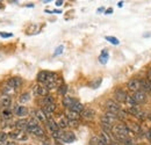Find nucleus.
I'll use <instances>...</instances> for the list:
<instances>
[{
  "instance_id": "1",
  "label": "nucleus",
  "mask_w": 151,
  "mask_h": 145,
  "mask_svg": "<svg viewBox=\"0 0 151 145\" xmlns=\"http://www.w3.org/2000/svg\"><path fill=\"white\" fill-rule=\"evenodd\" d=\"M101 126H106V127H114V123L117 120V114H113L109 111H106L102 116H101Z\"/></svg>"
},
{
  "instance_id": "2",
  "label": "nucleus",
  "mask_w": 151,
  "mask_h": 145,
  "mask_svg": "<svg viewBox=\"0 0 151 145\" xmlns=\"http://www.w3.org/2000/svg\"><path fill=\"white\" fill-rule=\"evenodd\" d=\"M105 106H106L107 111H109V113L119 114V113L121 111V107H120V105H119L116 101H114V100H107V101H106V103H105Z\"/></svg>"
},
{
  "instance_id": "3",
  "label": "nucleus",
  "mask_w": 151,
  "mask_h": 145,
  "mask_svg": "<svg viewBox=\"0 0 151 145\" xmlns=\"http://www.w3.org/2000/svg\"><path fill=\"white\" fill-rule=\"evenodd\" d=\"M11 138H13L14 141H19V142H24L28 139V136L24 131H21V130H17V131H12L9 135H8Z\"/></svg>"
},
{
  "instance_id": "4",
  "label": "nucleus",
  "mask_w": 151,
  "mask_h": 145,
  "mask_svg": "<svg viewBox=\"0 0 151 145\" xmlns=\"http://www.w3.org/2000/svg\"><path fill=\"white\" fill-rule=\"evenodd\" d=\"M59 139L63 141L64 143H73L76 141V136L72 131H64V132H60Z\"/></svg>"
},
{
  "instance_id": "5",
  "label": "nucleus",
  "mask_w": 151,
  "mask_h": 145,
  "mask_svg": "<svg viewBox=\"0 0 151 145\" xmlns=\"http://www.w3.org/2000/svg\"><path fill=\"white\" fill-rule=\"evenodd\" d=\"M127 87H128V90L132 92H137L141 90V81H139V79H136V78H132L130 79L129 81H128V84H127Z\"/></svg>"
},
{
  "instance_id": "6",
  "label": "nucleus",
  "mask_w": 151,
  "mask_h": 145,
  "mask_svg": "<svg viewBox=\"0 0 151 145\" xmlns=\"http://www.w3.org/2000/svg\"><path fill=\"white\" fill-rule=\"evenodd\" d=\"M33 93H34L35 96H41V98H44V96L49 95L48 94L49 91L47 90V87L45 86H42V85H36L34 87V90H33Z\"/></svg>"
},
{
  "instance_id": "7",
  "label": "nucleus",
  "mask_w": 151,
  "mask_h": 145,
  "mask_svg": "<svg viewBox=\"0 0 151 145\" xmlns=\"http://www.w3.org/2000/svg\"><path fill=\"white\" fill-rule=\"evenodd\" d=\"M114 98H115V100H116L117 103H122L127 99V93L123 91L122 88H117V90H115V92H114Z\"/></svg>"
},
{
  "instance_id": "8",
  "label": "nucleus",
  "mask_w": 151,
  "mask_h": 145,
  "mask_svg": "<svg viewBox=\"0 0 151 145\" xmlns=\"http://www.w3.org/2000/svg\"><path fill=\"white\" fill-rule=\"evenodd\" d=\"M132 96L134 98V100L136 101L137 105H138V103H143V102H145V100H147V93L143 92L142 90L135 92L134 95H132Z\"/></svg>"
},
{
  "instance_id": "9",
  "label": "nucleus",
  "mask_w": 151,
  "mask_h": 145,
  "mask_svg": "<svg viewBox=\"0 0 151 145\" xmlns=\"http://www.w3.org/2000/svg\"><path fill=\"white\" fill-rule=\"evenodd\" d=\"M22 79L20 78V77H14V78H11V79H8V81H7V84L9 85V86H12L13 88H19L22 86Z\"/></svg>"
},
{
  "instance_id": "10",
  "label": "nucleus",
  "mask_w": 151,
  "mask_h": 145,
  "mask_svg": "<svg viewBox=\"0 0 151 145\" xmlns=\"http://www.w3.org/2000/svg\"><path fill=\"white\" fill-rule=\"evenodd\" d=\"M80 116H81V117H84L85 120H93V118H94V116H95L94 109H92V108L84 109V110L81 111Z\"/></svg>"
},
{
  "instance_id": "11",
  "label": "nucleus",
  "mask_w": 151,
  "mask_h": 145,
  "mask_svg": "<svg viewBox=\"0 0 151 145\" xmlns=\"http://www.w3.org/2000/svg\"><path fill=\"white\" fill-rule=\"evenodd\" d=\"M34 118H36L38 122H47V121H48V117H47V115L43 113L42 109L34 110Z\"/></svg>"
},
{
  "instance_id": "12",
  "label": "nucleus",
  "mask_w": 151,
  "mask_h": 145,
  "mask_svg": "<svg viewBox=\"0 0 151 145\" xmlns=\"http://www.w3.org/2000/svg\"><path fill=\"white\" fill-rule=\"evenodd\" d=\"M47 124H48V128L49 130L51 131V134H56V132H59V127L57 124V122H55L52 118H49L47 121Z\"/></svg>"
},
{
  "instance_id": "13",
  "label": "nucleus",
  "mask_w": 151,
  "mask_h": 145,
  "mask_svg": "<svg viewBox=\"0 0 151 145\" xmlns=\"http://www.w3.org/2000/svg\"><path fill=\"white\" fill-rule=\"evenodd\" d=\"M28 114H29V110H28L27 107H24V106H18L15 108V115L19 116V117H24Z\"/></svg>"
},
{
  "instance_id": "14",
  "label": "nucleus",
  "mask_w": 151,
  "mask_h": 145,
  "mask_svg": "<svg viewBox=\"0 0 151 145\" xmlns=\"http://www.w3.org/2000/svg\"><path fill=\"white\" fill-rule=\"evenodd\" d=\"M14 127L17 128L18 130H21V131H24L27 128H28V121L24 120V118H20L19 121L15 122Z\"/></svg>"
},
{
  "instance_id": "15",
  "label": "nucleus",
  "mask_w": 151,
  "mask_h": 145,
  "mask_svg": "<svg viewBox=\"0 0 151 145\" xmlns=\"http://www.w3.org/2000/svg\"><path fill=\"white\" fill-rule=\"evenodd\" d=\"M99 138H100V139H101V141H102L106 145H109L112 142H113L112 136H111L109 134H107V132H104V131H101V132H100Z\"/></svg>"
},
{
  "instance_id": "16",
  "label": "nucleus",
  "mask_w": 151,
  "mask_h": 145,
  "mask_svg": "<svg viewBox=\"0 0 151 145\" xmlns=\"http://www.w3.org/2000/svg\"><path fill=\"white\" fill-rule=\"evenodd\" d=\"M65 117H66L69 121H78V120L80 118V114L75 113V111L68 109V111H66V114H65Z\"/></svg>"
},
{
  "instance_id": "17",
  "label": "nucleus",
  "mask_w": 151,
  "mask_h": 145,
  "mask_svg": "<svg viewBox=\"0 0 151 145\" xmlns=\"http://www.w3.org/2000/svg\"><path fill=\"white\" fill-rule=\"evenodd\" d=\"M0 105L4 107V108H9V106L12 105V100H11V96H7V95H4L0 98Z\"/></svg>"
},
{
  "instance_id": "18",
  "label": "nucleus",
  "mask_w": 151,
  "mask_h": 145,
  "mask_svg": "<svg viewBox=\"0 0 151 145\" xmlns=\"http://www.w3.org/2000/svg\"><path fill=\"white\" fill-rule=\"evenodd\" d=\"M27 130L30 131L33 135H35V136H37V137H43V136H44V130L40 127V126L34 127V128H29V129H27Z\"/></svg>"
},
{
  "instance_id": "19",
  "label": "nucleus",
  "mask_w": 151,
  "mask_h": 145,
  "mask_svg": "<svg viewBox=\"0 0 151 145\" xmlns=\"http://www.w3.org/2000/svg\"><path fill=\"white\" fill-rule=\"evenodd\" d=\"M69 109H70V110H72V111H75V113L81 114V111H83L85 108H84V105H83V103H80L79 101H76L75 103H73V105H72Z\"/></svg>"
},
{
  "instance_id": "20",
  "label": "nucleus",
  "mask_w": 151,
  "mask_h": 145,
  "mask_svg": "<svg viewBox=\"0 0 151 145\" xmlns=\"http://www.w3.org/2000/svg\"><path fill=\"white\" fill-rule=\"evenodd\" d=\"M2 93H4V95H7V96H9V95H13L14 93H15V88H13L12 86H9L7 83L2 86Z\"/></svg>"
},
{
  "instance_id": "21",
  "label": "nucleus",
  "mask_w": 151,
  "mask_h": 145,
  "mask_svg": "<svg viewBox=\"0 0 151 145\" xmlns=\"http://www.w3.org/2000/svg\"><path fill=\"white\" fill-rule=\"evenodd\" d=\"M48 77H49V72H47V71H41V72L37 74L38 83L47 84V81H48Z\"/></svg>"
},
{
  "instance_id": "22",
  "label": "nucleus",
  "mask_w": 151,
  "mask_h": 145,
  "mask_svg": "<svg viewBox=\"0 0 151 145\" xmlns=\"http://www.w3.org/2000/svg\"><path fill=\"white\" fill-rule=\"evenodd\" d=\"M141 81V88H143L142 91L145 92V93H150L151 92V84L149 80H144V79H142V80H139Z\"/></svg>"
},
{
  "instance_id": "23",
  "label": "nucleus",
  "mask_w": 151,
  "mask_h": 145,
  "mask_svg": "<svg viewBox=\"0 0 151 145\" xmlns=\"http://www.w3.org/2000/svg\"><path fill=\"white\" fill-rule=\"evenodd\" d=\"M75 102H76L75 99L71 98V96H69V95H65L64 99H63V106L66 107V108H70Z\"/></svg>"
},
{
  "instance_id": "24",
  "label": "nucleus",
  "mask_w": 151,
  "mask_h": 145,
  "mask_svg": "<svg viewBox=\"0 0 151 145\" xmlns=\"http://www.w3.org/2000/svg\"><path fill=\"white\" fill-rule=\"evenodd\" d=\"M57 124H58L59 129H66V128L69 127V120H68L65 116H62V117L58 120Z\"/></svg>"
},
{
  "instance_id": "25",
  "label": "nucleus",
  "mask_w": 151,
  "mask_h": 145,
  "mask_svg": "<svg viewBox=\"0 0 151 145\" xmlns=\"http://www.w3.org/2000/svg\"><path fill=\"white\" fill-rule=\"evenodd\" d=\"M41 102H42V105H43V107H44V106L55 103V100H54V98H52L51 95H47V96L42 98V101H41Z\"/></svg>"
},
{
  "instance_id": "26",
  "label": "nucleus",
  "mask_w": 151,
  "mask_h": 145,
  "mask_svg": "<svg viewBox=\"0 0 151 145\" xmlns=\"http://www.w3.org/2000/svg\"><path fill=\"white\" fill-rule=\"evenodd\" d=\"M12 115H13V113L9 108H4V110L1 111V117L4 120H9L12 117Z\"/></svg>"
},
{
  "instance_id": "27",
  "label": "nucleus",
  "mask_w": 151,
  "mask_h": 145,
  "mask_svg": "<svg viewBox=\"0 0 151 145\" xmlns=\"http://www.w3.org/2000/svg\"><path fill=\"white\" fill-rule=\"evenodd\" d=\"M124 102L127 103V106H128L129 108L137 107V103H136V101L134 100V98H132V95H127V99H126V101H124Z\"/></svg>"
},
{
  "instance_id": "28",
  "label": "nucleus",
  "mask_w": 151,
  "mask_h": 145,
  "mask_svg": "<svg viewBox=\"0 0 151 145\" xmlns=\"http://www.w3.org/2000/svg\"><path fill=\"white\" fill-rule=\"evenodd\" d=\"M90 145H106V144L99 138V136H94V137H92L90 139Z\"/></svg>"
},
{
  "instance_id": "29",
  "label": "nucleus",
  "mask_w": 151,
  "mask_h": 145,
  "mask_svg": "<svg viewBox=\"0 0 151 145\" xmlns=\"http://www.w3.org/2000/svg\"><path fill=\"white\" fill-rule=\"evenodd\" d=\"M30 100V94L29 93H23V94H21L19 98V102L20 103H26V102H28Z\"/></svg>"
},
{
  "instance_id": "30",
  "label": "nucleus",
  "mask_w": 151,
  "mask_h": 145,
  "mask_svg": "<svg viewBox=\"0 0 151 145\" xmlns=\"http://www.w3.org/2000/svg\"><path fill=\"white\" fill-rule=\"evenodd\" d=\"M108 52L106 51V50H104L101 55H100V57H99V60H100V63H102V64H106L107 63V60H108Z\"/></svg>"
},
{
  "instance_id": "31",
  "label": "nucleus",
  "mask_w": 151,
  "mask_h": 145,
  "mask_svg": "<svg viewBox=\"0 0 151 145\" xmlns=\"http://www.w3.org/2000/svg\"><path fill=\"white\" fill-rule=\"evenodd\" d=\"M66 92H68V86L65 85V84H63V85H60L59 86V88H58V93L60 94V95H66Z\"/></svg>"
},
{
  "instance_id": "32",
  "label": "nucleus",
  "mask_w": 151,
  "mask_h": 145,
  "mask_svg": "<svg viewBox=\"0 0 151 145\" xmlns=\"http://www.w3.org/2000/svg\"><path fill=\"white\" fill-rule=\"evenodd\" d=\"M7 138H8V134L5 131H0V144L7 142Z\"/></svg>"
},
{
  "instance_id": "33",
  "label": "nucleus",
  "mask_w": 151,
  "mask_h": 145,
  "mask_svg": "<svg viewBox=\"0 0 151 145\" xmlns=\"http://www.w3.org/2000/svg\"><path fill=\"white\" fill-rule=\"evenodd\" d=\"M38 126V121L36 118H30L29 121H28V128L27 129H29V128H34V127H37Z\"/></svg>"
},
{
  "instance_id": "34",
  "label": "nucleus",
  "mask_w": 151,
  "mask_h": 145,
  "mask_svg": "<svg viewBox=\"0 0 151 145\" xmlns=\"http://www.w3.org/2000/svg\"><path fill=\"white\" fill-rule=\"evenodd\" d=\"M106 39L108 41V42H111V43H113L115 45H117L120 42H119V39L116 38V37H113V36H106Z\"/></svg>"
},
{
  "instance_id": "35",
  "label": "nucleus",
  "mask_w": 151,
  "mask_h": 145,
  "mask_svg": "<svg viewBox=\"0 0 151 145\" xmlns=\"http://www.w3.org/2000/svg\"><path fill=\"white\" fill-rule=\"evenodd\" d=\"M0 36L4 37V38H8V37H12L13 36V34H7V33H0Z\"/></svg>"
},
{
  "instance_id": "36",
  "label": "nucleus",
  "mask_w": 151,
  "mask_h": 145,
  "mask_svg": "<svg viewBox=\"0 0 151 145\" xmlns=\"http://www.w3.org/2000/svg\"><path fill=\"white\" fill-rule=\"evenodd\" d=\"M63 49H64V47H63V45L58 47V48H57V50H56V52H55V56H56V55L62 54V52H63Z\"/></svg>"
},
{
  "instance_id": "37",
  "label": "nucleus",
  "mask_w": 151,
  "mask_h": 145,
  "mask_svg": "<svg viewBox=\"0 0 151 145\" xmlns=\"http://www.w3.org/2000/svg\"><path fill=\"white\" fill-rule=\"evenodd\" d=\"M1 145H15V143H14V142H8V141H7V142L2 143Z\"/></svg>"
},
{
  "instance_id": "38",
  "label": "nucleus",
  "mask_w": 151,
  "mask_h": 145,
  "mask_svg": "<svg viewBox=\"0 0 151 145\" xmlns=\"http://www.w3.org/2000/svg\"><path fill=\"white\" fill-rule=\"evenodd\" d=\"M113 13V9L112 8H108L107 11H106V14H112Z\"/></svg>"
},
{
  "instance_id": "39",
  "label": "nucleus",
  "mask_w": 151,
  "mask_h": 145,
  "mask_svg": "<svg viewBox=\"0 0 151 145\" xmlns=\"http://www.w3.org/2000/svg\"><path fill=\"white\" fill-rule=\"evenodd\" d=\"M56 5H57V6H62V5H63V1H62V0H59V1H56Z\"/></svg>"
},
{
  "instance_id": "40",
  "label": "nucleus",
  "mask_w": 151,
  "mask_h": 145,
  "mask_svg": "<svg viewBox=\"0 0 151 145\" xmlns=\"http://www.w3.org/2000/svg\"><path fill=\"white\" fill-rule=\"evenodd\" d=\"M149 118L151 120V114H149Z\"/></svg>"
},
{
  "instance_id": "41",
  "label": "nucleus",
  "mask_w": 151,
  "mask_h": 145,
  "mask_svg": "<svg viewBox=\"0 0 151 145\" xmlns=\"http://www.w3.org/2000/svg\"><path fill=\"white\" fill-rule=\"evenodd\" d=\"M0 8H2V5H1V4H0Z\"/></svg>"
},
{
  "instance_id": "42",
  "label": "nucleus",
  "mask_w": 151,
  "mask_h": 145,
  "mask_svg": "<svg viewBox=\"0 0 151 145\" xmlns=\"http://www.w3.org/2000/svg\"><path fill=\"white\" fill-rule=\"evenodd\" d=\"M149 132H150V134H149V135H150V136H151V130H150V131H149Z\"/></svg>"
}]
</instances>
